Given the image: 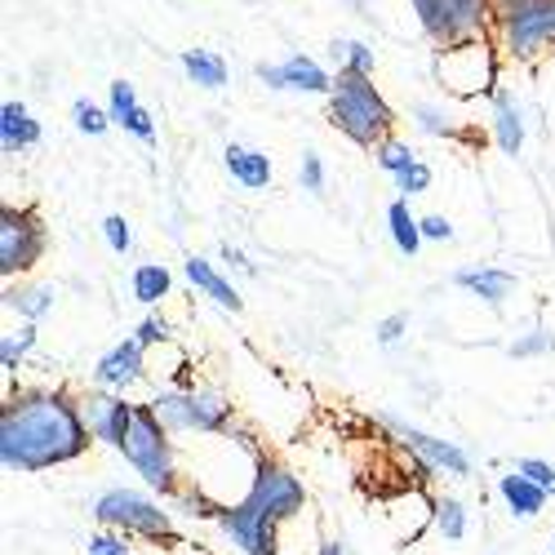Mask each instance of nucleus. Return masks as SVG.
Segmentation results:
<instances>
[{
    "mask_svg": "<svg viewBox=\"0 0 555 555\" xmlns=\"http://www.w3.org/2000/svg\"><path fill=\"white\" fill-rule=\"evenodd\" d=\"M125 462L133 467V476H143V485L160 498H173L182 489V472H178V444H173V431L156 418L152 400L138 404L133 413V431L125 440Z\"/></svg>",
    "mask_w": 555,
    "mask_h": 555,
    "instance_id": "obj_3",
    "label": "nucleus"
},
{
    "mask_svg": "<svg viewBox=\"0 0 555 555\" xmlns=\"http://www.w3.org/2000/svg\"><path fill=\"white\" fill-rule=\"evenodd\" d=\"M502 72V50L493 36H472L457 44H440L436 50V80L449 99H480L498 89Z\"/></svg>",
    "mask_w": 555,
    "mask_h": 555,
    "instance_id": "obj_4",
    "label": "nucleus"
},
{
    "mask_svg": "<svg viewBox=\"0 0 555 555\" xmlns=\"http://www.w3.org/2000/svg\"><path fill=\"white\" fill-rule=\"evenodd\" d=\"M516 472H525L533 485H542L555 498V467H551L546 457H516Z\"/></svg>",
    "mask_w": 555,
    "mask_h": 555,
    "instance_id": "obj_39",
    "label": "nucleus"
},
{
    "mask_svg": "<svg viewBox=\"0 0 555 555\" xmlns=\"http://www.w3.org/2000/svg\"><path fill=\"white\" fill-rule=\"evenodd\" d=\"M330 50H334V63H338V72H360V76H374V67H378L374 50H369L364 40H334Z\"/></svg>",
    "mask_w": 555,
    "mask_h": 555,
    "instance_id": "obj_30",
    "label": "nucleus"
},
{
    "mask_svg": "<svg viewBox=\"0 0 555 555\" xmlns=\"http://www.w3.org/2000/svg\"><path fill=\"white\" fill-rule=\"evenodd\" d=\"M54 302H59L54 285H18V289H5V311L23 315V320H36V325L54 311Z\"/></svg>",
    "mask_w": 555,
    "mask_h": 555,
    "instance_id": "obj_26",
    "label": "nucleus"
},
{
    "mask_svg": "<svg viewBox=\"0 0 555 555\" xmlns=\"http://www.w3.org/2000/svg\"><path fill=\"white\" fill-rule=\"evenodd\" d=\"M409 5L436 50L472 36H493V18H498L493 0H409Z\"/></svg>",
    "mask_w": 555,
    "mask_h": 555,
    "instance_id": "obj_8",
    "label": "nucleus"
},
{
    "mask_svg": "<svg viewBox=\"0 0 555 555\" xmlns=\"http://www.w3.org/2000/svg\"><path fill=\"white\" fill-rule=\"evenodd\" d=\"M143 378H147V347L138 338L116 343L94 369H89V383L103 387V391H120V396H129V387H138Z\"/></svg>",
    "mask_w": 555,
    "mask_h": 555,
    "instance_id": "obj_14",
    "label": "nucleus"
},
{
    "mask_svg": "<svg viewBox=\"0 0 555 555\" xmlns=\"http://www.w3.org/2000/svg\"><path fill=\"white\" fill-rule=\"evenodd\" d=\"M89 516L107 529H120L129 538H143V542H178V525L165 506L152 493H138V489H107L94 498Z\"/></svg>",
    "mask_w": 555,
    "mask_h": 555,
    "instance_id": "obj_7",
    "label": "nucleus"
},
{
    "mask_svg": "<svg viewBox=\"0 0 555 555\" xmlns=\"http://www.w3.org/2000/svg\"><path fill=\"white\" fill-rule=\"evenodd\" d=\"M431 182H436L431 165H427V160H418V165H409V169L396 178V192L413 201V196H427V192H431Z\"/></svg>",
    "mask_w": 555,
    "mask_h": 555,
    "instance_id": "obj_33",
    "label": "nucleus"
},
{
    "mask_svg": "<svg viewBox=\"0 0 555 555\" xmlns=\"http://www.w3.org/2000/svg\"><path fill=\"white\" fill-rule=\"evenodd\" d=\"M330 125L351 138L356 147L374 152L383 138L396 133V112L391 103L378 94L374 76H360V72H338L334 76V89H330Z\"/></svg>",
    "mask_w": 555,
    "mask_h": 555,
    "instance_id": "obj_2",
    "label": "nucleus"
},
{
    "mask_svg": "<svg viewBox=\"0 0 555 555\" xmlns=\"http://www.w3.org/2000/svg\"><path fill=\"white\" fill-rule=\"evenodd\" d=\"M103 241H107V249L120 254V258L133 249V231H129V218H125V214H107V218H103Z\"/></svg>",
    "mask_w": 555,
    "mask_h": 555,
    "instance_id": "obj_34",
    "label": "nucleus"
},
{
    "mask_svg": "<svg viewBox=\"0 0 555 555\" xmlns=\"http://www.w3.org/2000/svg\"><path fill=\"white\" fill-rule=\"evenodd\" d=\"M423 236L449 245V241H453V222H449L444 214H427V218H423Z\"/></svg>",
    "mask_w": 555,
    "mask_h": 555,
    "instance_id": "obj_41",
    "label": "nucleus"
},
{
    "mask_svg": "<svg viewBox=\"0 0 555 555\" xmlns=\"http://www.w3.org/2000/svg\"><path fill=\"white\" fill-rule=\"evenodd\" d=\"M129 289H133V302H143V307H160V302L169 298V289H173V271H169L165 262H138V267H133Z\"/></svg>",
    "mask_w": 555,
    "mask_h": 555,
    "instance_id": "obj_25",
    "label": "nucleus"
},
{
    "mask_svg": "<svg viewBox=\"0 0 555 555\" xmlns=\"http://www.w3.org/2000/svg\"><path fill=\"white\" fill-rule=\"evenodd\" d=\"M107 112H112V125L116 129H125V133H133L138 143H156V120H152V112L138 103V89L129 85V80H112V89H107Z\"/></svg>",
    "mask_w": 555,
    "mask_h": 555,
    "instance_id": "obj_16",
    "label": "nucleus"
},
{
    "mask_svg": "<svg viewBox=\"0 0 555 555\" xmlns=\"http://www.w3.org/2000/svg\"><path fill=\"white\" fill-rule=\"evenodd\" d=\"M489 103H493V120H489V129H493L498 152H502V156H520V147H525V112H520L516 94L498 85L493 94H489Z\"/></svg>",
    "mask_w": 555,
    "mask_h": 555,
    "instance_id": "obj_19",
    "label": "nucleus"
},
{
    "mask_svg": "<svg viewBox=\"0 0 555 555\" xmlns=\"http://www.w3.org/2000/svg\"><path fill=\"white\" fill-rule=\"evenodd\" d=\"M156 418L173 436H227L231 431V400L218 387H160L152 396Z\"/></svg>",
    "mask_w": 555,
    "mask_h": 555,
    "instance_id": "obj_6",
    "label": "nucleus"
},
{
    "mask_svg": "<svg viewBox=\"0 0 555 555\" xmlns=\"http://www.w3.org/2000/svg\"><path fill=\"white\" fill-rule=\"evenodd\" d=\"M80 409H85V423H89V431H94V440H99V444H112V449L120 453L125 440H129V431H133L138 404H133L129 396H120V391L94 387L89 396H80Z\"/></svg>",
    "mask_w": 555,
    "mask_h": 555,
    "instance_id": "obj_13",
    "label": "nucleus"
},
{
    "mask_svg": "<svg viewBox=\"0 0 555 555\" xmlns=\"http://www.w3.org/2000/svg\"><path fill=\"white\" fill-rule=\"evenodd\" d=\"M396 440L409 449V457L418 462V472H440V476H472V457L467 449H457L453 440L444 436H431V431H418V427H409V423H396V418H383Z\"/></svg>",
    "mask_w": 555,
    "mask_h": 555,
    "instance_id": "obj_12",
    "label": "nucleus"
},
{
    "mask_svg": "<svg viewBox=\"0 0 555 555\" xmlns=\"http://www.w3.org/2000/svg\"><path fill=\"white\" fill-rule=\"evenodd\" d=\"M453 285L467 289L472 298H480L485 307L502 311L506 298H512V289H516V275L506 267H462V271H453Z\"/></svg>",
    "mask_w": 555,
    "mask_h": 555,
    "instance_id": "obj_17",
    "label": "nucleus"
},
{
    "mask_svg": "<svg viewBox=\"0 0 555 555\" xmlns=\"http://www.w3.org/2000/svg\"><path fill=\"white\" fill-rule=\"evenodd\" d=\"M374 160H378V169H383V173L400 178L409 165H418V152H413V143H409V138L391 133V138H383V143L374 147Z\"/></svg>",
    "mask_w": 555,
    "mask_h": 555,
    "instance_id": "obj_29",
    "label": "nucleus"
},
{
    "mask_svg": "<svg viewBox=\"0 0 555 555\" xmlns=\"http://www.w3.org/2000/svg\"><path fill=\"white\" fill-rule=\"evenodd\" d=\"M351 5H364V0H351Z\"/></svg>",
    "mask_w": 555,
    "mask_h": 555,
    "instance_id": "obj_46",
    "label": "nucleus"
},
{
    "mask_svg": "<svg viewBox=\"0 0 555 555\" xmlns=\"http://www.w3.org/2000/svg\"><path fill=\"white\" fill-rule=\"evenodd\" d=\"M498 493H502V502H506V512H512L516 520H533V516H542V506H546V489L542 485H533L525 472H506V476H498Z\"/></svg>",
    "mask_w": 555,
    "mask_h": 555,
    "instance_id": "obj_22",
    "label": "nucleus"
},
{
    "mask_svg": "<svg viewBox=\"0 0 555 555\" xmlns=\"http://www.w3.org/2000/svg\"><path fill=\"white\" fill-rule=\"evenodd\" d=\"M44 222L36 218V209H18V205H0V275L14 281L27 275L40 258H44Z\"/></svg>",
    "mask_w": 555,
    "mask_h": 555,
    "instance_id": "obj_10",
    "label": "nucleus"
},
{
    "mask_svg": "<svg viewBox=\"0 0 555 555\" xmlns=\"http://www.w3.org/2000/svg\"><path fill=\"white\" fill-rule=\"evenodd\" d=\"M546 555H555V538H551V551H546Z\"/></svg>",
    "mask_w": 555,
    "mask_h": 555,
    "instance_id": "obj_45",
    "label": "nucleus"
},
{
    "mask_svg": "<svg viewBox=\"0 0 555 555\" xmlns=\"http://www.w3.org/2000/svg\"><path fill=\"white\" fill-rule=\"evenodd\" d=\"M72 120H76V129H80L85 138H103V133L112 129V112L99 107L94 99H76V103H72Z\"/></svg>",
    "mask_w": 555,
    "mask_h": 555,
    "instance_id": "obj_31",
    "label": "nucleus"
},
{
    "mask_svg": "<svg viewBox=\"0 0 555 555\" xmlns=\"http://www.w3.org/2000/svg\"><path fill=\"white\" fill-rule=\"evenodd\" d=\"M222 165H227V173L236 178L245 192H267V188H271V178H275V169H271L267 152H258V147H245V143H227V152H222Z\"/></svg>",
    "mask_w": 555,
    "mask_h": 555,
    "instance_id": "obj_21",
    "label": "nucleus"
},
{
    "mask_svg": "<svg viewBox=\"0 0 555 555\" xmlns=\"http://www.w3.org/2000/svg\"><path fill=\"white\" fill-rule=\"evenodd\" d=\"M387 231H391V245L404 254V258H418V249H423V218L409 209V196H396L391 205H387Z\"/></svg>",
    "mask_w": 555,
    "mask_h": 555,
    "instance_id": "obj_23",
    "label": "nucleus"
},
{
    "mask_svg": "<svg viewBox=\"0 0 555 555\" xmlns=\"http://www.w3.org/2000/svg\"><path fill=\"white\" fill-rule=\"evenodd\" d=\"M94 444V431L85 423V409L63 387L18 391L0 404V467L36 476L50 467L85 457Z\"/></svg>",
    "mask_w": 555,
    "mask_h": 555,
    "instance_id": "obj_1",
    "label": "nucleus"
},
{
    "mask_svg": "<svg viewBox=\"0 0 555 555\" xmlns=\"http://www.w3.org/2000/svg\"><path fill=\"white\" fill-rule=\"evenodd\" d=\"M182 275H188V281H192V289H201L214 307H222V311H231V315H236V311H245V298H241V289L236 285H231L227 281V275L209 262V258H201V254H192L188 262H182Z\"/></svg>",
    "mask_w": 555,
    "mask_h": 555,
    "instance_id": "obj_18",
    "label": "nucleus"
},
{
    "mask_svg": "<svg viewBox=\"0 0 555 555\" xmlns=\"http://www.w3.org/2000/svg\"><path fill=\"white\" fill-rule=\"evenodd\" d=\"M315 555H347V546L330 538V542H320V546H315Z\"/></svg>",
    "mask_w": 555,
    "mask_h": 555,
    "instance_id": "obj_43",
    "label": "nucleus"
},
{
    "mask_svg": "<svg viewBox=\"0 0 555 555\" xmlns=\"http://www.w3.org/2000/svg\"><path fill=\"white\" fill-rule=\"evenodd\" d=\"M40 138H44V129H40V120L31 116V107H27V103L10 99L5 107H0V152H5V156L31 152V147L40 143Z\"/></svg>",
    "mask_w": 555,
    "mask_h": 555,
    "instance_id": "obj_20",
    "label": "nucleus"
},
{
    "mask_svg": "<svg viewBox=\"0 0 555 555\" xmlns=\"http://www.w3.org/2000/svg\"><path fill=\"white\" fill-rule=\"evenodd\" d=\"M254 76L267 89H289V94H330L334 76L307 54H289L285 63H258Z\"/></svg>",
    "mask_w": 555,
    "mask_h": 555,
    "instance_id": "obj_15",
    "label": "nucleus"
},
{
    "mask_svg": "<svg viewBox=\"0 0 555 555\" xmlns=\"http://www.w3.org/2000/svg\"><path fill=\"white\" fill-rule=\"evenodd\" d=\"M493 5H498V10H502V5H516V0H493Z\"/></svg>",
    "mask_w": 555,
    "mask_h": 555,
    "instance_id": "obj_44",
    "label": "nucleus"
},
{
    "mask_svg": "<svg viewBox=\"0 0 555 555\" xmlns=\"http://www.w3.org/2000/svg\"><path fill=\"white\" fill-rule=\"evenodd\" d=\"M218 258H222V262H227L231 271H241V275H258V267H254V262H249V258H245V254H241L236 245H231V241H227V245L218 249Z\"/></svg>",
    "mask_w": 555,
    "mask_h": 555,
    "instance_id": "obj_42",
    "label": "nucleus"
},
{
    "mask_svg": "<svg viewBox=\"0 0 555 555\" xmlns=\"http://www.w3.org/2000/svg\"><path fill=\"white\" fill-rule=\"evenodd\" d=\"M493 40L502 59L542 63L555 54V0H516L493 18Z\"/></svg>",
    "mask_w": 555,
    "mask_h": 555,
    "instance_id": "obj_5",
    "label": "nucleus"
},
{
    "mask_svg": "<svg viewBox=\"0 0 555 555\" xmlns=\"http://www.w3.org/2000/svg\"><path fill=\"white\" fill-rule=\"evenodd\" d=\"M133 338L143 343L147 351H152V347H169V343H173V334H169V320H165V315H147L143 325L133 330Z\"/></svg>",
    "mask_w": 555,
    "mask_h": 555,
    "instance_id": "obj_38",
    "label": "nucleus"
},
{
    "mask_svg": "<svg viewBox=\"0 0 555 555\" xmlns=\"http://www.w3.org/2000/svg\"><path fill=\"white\" fill-rule=\"evenodd\" d=\"M89 555H133L129 551V533H120V529H99V533H89Z\"/></svg>",
    "mask_w": 555,
    "mask_h": 555,
    "instance_id": "obj_35",
    "label": "nucleus"
},
{
    "mask_svg": "<svg viewBox=\"0 0 555 555\" xmlns=\"http://www.w3.org/2000/svg\"><path fill=\"white\" fill-rule=\"evenodd\" d=\"M178 67L188 72L192 85L209 89V94H218V89L227 85V59L214 54V50H182V54H178Z\"/></svg>",
    "mask_w": 555,
    "mask_h": 555,
    "instance_id": "obj_24",
    "label": "nucleus"
},
{
    "mask_svg": "<svg viewBox=\"0 0 555 555\" xmlns=\"http://www.w3.org/2000/svg\"><path fill=\"white\" fill-rule=\"evenodd\" d=\"M36 343H40L36 320H23L18 330H10L5 338H0V369H5V378H14V374H18L23 360L36 351Z\"/></svg>",
    "mask_w": 555,
    "mask_h": 555,
    "instance_id": "obj_27",
    "label": "nucleus"
},
{
    "mask_svg": "<svg viewBox=\"0 0 555 555\" xmlns=\"http://www.w3.org/2000/svg\"><path fill=\"white\" fill-rule=\"evenodd\" d=\"M546 351H555V338L546 330H533V334H525V338H516L512 347H506L512 360H533V356H546Z\"/></svg>",
    "mask_w": 555,
    "mask_h": 555,
    "instance_id": "obj_36",
    "label": "nucleus"
},
{
    "mask_svg": "<svg viewBox=\"0 0 555 555\" xmlns=\"http://www.w3.org/2000/svg\"><path fill=\"white\" fill-rule=\"evenodd\" d=\"M413 125H418L423 133H431V138H449L453 133V116L444 107H436V103H413Z\"/></svg>",
    "mask_w": 555,
    "mask_h": 555,
    "instance_id": "obj_32",
    "label": "nucleus"
},
{
    "mask_svg": "<svg viewBox=\"0 0 555 555\" xmlns=\"http://www.w3.org/2000/svg\"><path fill=\"white\" fill-rule=\"evenodd\" d=\"M245 502H254L262 516H271L275 525H289L307 512V489L302 480L275 457H258L254 462V476H249V489H245Z\"/></svg>",
    "mask_w": 555,
    "mask_h": 555,
    "instance_id": "obj_9",
    "label": "nucleus"
},
{
    "mask_svg": "<svg viewBox=\"0 0 555 555\" xmlns=\"http://www.w3.org/2000/svg\"><path fill=\"white\" fill-rule=\"evenodd\" d=\"M431 525H436V533L440 538H449V542H462L467 538V529H472V520H467V502L462 498H436L431 502Z\"/></svg>",
    "mask_w": 555,
    "mask_h": 555,
    "instance_id": "obj_28",
    "label": "nucleus"
},
{
    "mask_svg": "<svg viewBox=\"0 0 555 555\" xmlns=\"http://www.w3.org/2000/svg\"><path fill=\"white\" fill-rule=\"evenodd\" d=\"M374 334H378V343H383V347H396V343L409 334V315H404V311H391V315H383Z\"/></svg>",
    "mask_w": 555,
    "mask_h": 555,
    "instance_id": "obj_40",
    "label": "nucleus"
},
{
    "mask_svg": "<svg viewBox=\"0 0 555 555\" xmlns=\"http://www.w3.org/2000/svg\"><path fill=\"white\" fill-rule=\"evenodd\" d=\"M325 160H320L315 152H307L302 156V165H298V182H302V192H311V196H325Z\"/></svg>",
    "mask_w": 555,
    "mask_h": 555,
    "instance_id": "obj_37",
    "label": "nucleus"
},
{
    "mask_svg": "<svg viewBox=\"0 0 555 555\" xmlns=\"http://www.w3.org/2000/svg\"><path fill=\"white\" fill-rule=\"evenodd\" d=\"M222 538L236 546L241 555H281V525H275L271 516H262L254 502L236 498V502H227L218 506V520Z\"/></svg>",
    "mask_w": 555,
    "mask_h": 555,
    "instance_id": "obj_11",
    "label": "nucleus"
}]
</instances>
